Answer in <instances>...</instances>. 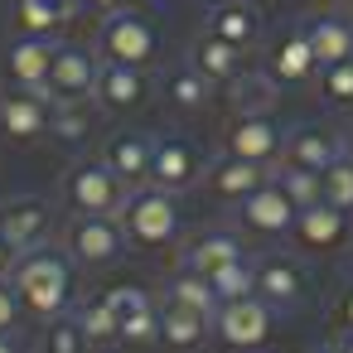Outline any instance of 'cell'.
<instances>
[{"label": "cell", "instance_id": "obj_27", "mask_svg": "<svg viewBox=\"0 0 353 353\" xmlns=\"http://www.w3.org/2000/svg\"><path fill=\"white\" fill-rule=\"evenodd\" d=\"M247 252H242V242L232 237V232H203V237H194L189 247H184V266L189 271H199V276H213V271H223V266H232V261H242Z\"/></svg>", "mask_w": 353, "mask_h": 353}, {"label": "cell", "instance_id": "obj_26", "mask_svg": "<svg viewBox=\"0 0 353 353\" xmlns=\"http://www.w3.org/2000/svg\"><path fill=\"white\" fill-rule=\"evenodd\" d=\"M160 97H165V107H170L174 117H199V112L213 102V83L184 63V68H174V73L160 78Z\"/></svg>", "mask_w": 353, "mask_h": 353}, {"label": "cell", "instance_id": "obj_37", "mask_svg": "<svg viewBox=\"0 0 353 353\" xmlns=\"http://www.w3.org/2000/svg\"><path fill=\"white\" fill-rule=\"evenodd\" d=\"M92 343L83 339V324H78V314H59V319H49V329H44V353H88Z\"/></svg>", "mask_w": 353, "mask_h": 353}, {"label": "cell", "instance_id": "obj_4", "mask_svg": "<svg viewBox=\"0 0 353 353\" xmlns=\"http://www.w3.org/2000/svg\"><path fill=\"white\" fill-rule=\"evenodd\" d=\"M59 189H63V203L73 213H97V218H117L121 203H126V194H131L112 174L107 160H78V165H68V174L59 179Z\"/></svg>", "mask_w": 353, "mask_h": 353}, {"label": "cell", "instance_id": "obj_3", "mask_svg": "<svg viewBox=\"0 0 353 353\" xmlns=\"http://www.w3.org/2000/svg\"><path fill=\"white\" fill-rule=\"evenodd\" d=\"M97 59L102 63H126V68H150L160 59V25L141 10H121V15L102 20Z\"/></svg>", "mask_w": 353, "mask_h": 353}, {"label": "cell", "instance_id": "obj_30", "mask_svg": "<svg viewBox=\"0 0 353 353\" xmlns=\"http://www.w3.org/2000/svg\"><path fill=\"white\" fill-rule=\"evenodd\" d=\"M228 92H232L237 117H247V112H271L276 97H281V83H276L271 73H242V78L228 83Z\"/></svg>", "mask_w": 353, "mask_h": 353}, {"label": "cell", "instance_id": "obj_9", "mask_svg": "<svg viewBox=\"0 0 353 353\" xmlns=\"http://www.w3.org/2000/svg\"><path fill=\"white\" fill-rule=\"evenodd\" d=\"M49 117H54V102L44 92H30V88H15L6 83L0 88V136L6 141H39L49 136Z\"/></svg>", "mask_w": 353, "mask_h": 353}, {"label": "cell", "instance_id": "obj_20", "mask_svg": "<svg viewBox=\"0 0 353 353\" xmlns=\"http://www.w3.org/2000/svg\"><path fill=\"white\" fill-rule=\"evenodd\" d=\"M300 30H305V39H310V49H314L319 68L353 59V15H348V10H339V6H334V10H314Z\"/></svg>", "mask_w": 353, "mask_h": 353}, {"label": "cell", "instance_id": "obj_25", "mask_svg": "<svg viewBox=\"0 0 353 353\" xmlns=\"http://www.w3.org/2000/svg\"><path fill=\"white\" fill-rule=\"evenodd\" d=\"M189 68L194 73H203L213 88L223 83H232V78H242V49H232V44H223L218 34H199L194 44H189Z\"/></svg>", "mask_w": 353, "mask_h": 353}, {"label": "cell", "instance_id": "obj_39", "mask_svg": "<svg viewBox=\"0 0 353 353\" xmlns=\"http://www.w3.org/2000/svg\"><path fill=\"white\" fill-rule=\"evenodd\" d=\"M334 324H339V334H353V281L339 290V300H334Z\"/></svg>", "mask_w": 353, "mask_h": 353}, {"label": "cell", "instance_id": "obj_42", "mask_svg": "<svg viewBox=\"0 0 353 353\" xmlns=\"http://www.w3.org/2000/svg\"><path fill=\"white\" fill-rule=\"evenodd\" d=\"M0 353H20V343H15V334H0Z\"/></svg>", "mask_w": 353, "mask_h": 353}, {"label": "cell", "instance_id": "obj_5", "mask_svg": "<svg viewBox=\"0 0 353 353\" xmlns=\"http://www.w3.org/2000/svg\"><path fill=\"white\" fill-rule=\"evenodd\" d=\"M97 73H102V59H97L88 44H59V49H54V68H49V88H44V97H49L54 107L92 102V92H97Z\"/></svg>", "mask_w": 353, "mask_h": 353}, {"label": "cell", "instance_id": "obj_47", "mask_svg": "<svg viewBox=\"0 0 353 353\" xmlns=\"http://www.w3.org/2000/svg\"><path fill=\"white\" fill-rule=\"evenodd\" d=\"M348 15H353V0H348Z\"/></svg>", "mask_w": 353, "mask_h": 353}, {"label": "cell", "instance_id": "obj_11", "mask_svg": "<svg viewBox=\"0 0 353 353\" xmlns=\"http://www.w3.org/2000/svg\"><path fill=\"white\" fill-rule=\"evenodd\" d=\"M68 252L83 266H107L126 252V232L117 218H97V213H73L68 223Z\"/></svg>", "mask_w": 353, "mask_h": 353}, {"label": "cell", "instance_id": "obj_1", "mask_svg": "<svg viewBox=\"0 0 353 353\" xmlns=\"http://www.w3.org/2000/svg\"><path fill=\"white\" fill-rule=\"evenodd\" d=\"M10 285H15V295H20V305L34 314V319H59V314H68V300H73V261H68V252H59V247H30L25 256H20V266L10 271Z\"/></svg>", "mask_w": 353, "mask_h": 353}, {"label": "cell", "instance_id": "obj_34", "mask_svg": "<svg viewBox=\"0 0 353 353\" xmlns=\"http://www.w3.org/2000/svg\"><path fill=\"white\" fill-rule=\"evenodd\" d=\"M314 83H319V102H324V107H334V112H348V107H353V59L319 68Z\"/></svg>", "mask_w": 353, "mask_h": 353}, {"label": "cell", "instance_id": "obj_46", "mask_svg": "<svg viewBox=\"0 0 353 353\" xmlns=\"http://www.w3.org/2000/svg\"><path fill=\"white\" fill-rule=\"evenodd\" d=\"M242 6H256V0H242Z\"/></svg>", "mask_w": 353, "mask_h": 353}, {"label": "cell", "instance_id": "obj_10", "mask_svg": "<svg viewBox=\"0 0 353 353\" xmlns=\"http://www.w3.org/2000/svg\"><path fill=\"white\" fill-rule=\"evenodd\" d=\"M107 300L117 310V343H126V348L160 343V305L141 285H117V290H107Z\"/></svg>", "mask_w": 353, "mask_h": 353}, {"label": "cell", "instance_id": "obj_29", "mask_svg": "<svg viewBox=\"0 0 353 353\" xmlns=\"http://www.w3.org/2000/svg\"><path fill=\"white\" fill-rule=\"evenodd\" d=\"M213 329V319H203V314H194V310H184V305H160V343L165 348H179V353H189V348H199L203 343V334Z\"/></svg>", "mask_w": 353, "mask_h": 353}, {"label": "cell", "instance_id": "obj_33", "mask_svg": "<svg viewBox=\"0 0 353 353\" xmlns=\"http://www.w3.org/2000/svg\"><path fill=\"white\" fill-rule=\"evenodd\" d=\"M271 179L285 189V199H290L295 208H310V203H319V199H324V184H319V174H310V170H295V165H271Z\"/></svg>", "mask_w": 353, "mask_h": 353}, {"label": "cell", "instance_id": "obj_15", "mask_svg": "<svg viewBox=\"0 0 353 353\" xmlns=\"http://www.w3.org/2000/svg\"><path fill=\"white\" fill-rule=\"evenodd\" d=\"M145 97H150V78H145V68L102 63V73H97V92H92V102H97L102 112H112V117H131Z\"/></svg>", "mask_w": 353, "mask_h": 353}, {"label": "cell", "instance_id": "obj_45", "mask_svg": "<svg viewBox=\"0 0 353 353\" xmlns=\"http://www.w3.org/2000/svg\"><path fill=\"white\" fill-rule=\"evenodd\" d=\"M314 353H343V348H339V343H329V348H314Z\"/></svg>", "mask_w": 353, "mask_h": 353}, {"label": "cell", "instance_id": "obj_12", "mask_svg": "<svg viewBox=\"0 0 353 353\" xmlns=\"http://www.w3.org/2000/svg\"><path fill=\"white\" fill-rule=\"evenodd\" d=\"M348 155V141L343 136H334L329 126H314V121H305V126H290L285 131V150H281V165H295V170H310V174H324L334 160H343Z\"/></svg>", "mask_w": 353, "mask_h": 353}, {"label": "cell", "instance_id": "obj_17", "mask_svg": "<svg viewBox=\"0 0 353 353\" xmlns=\"http://www.w3.org/2000/svg\"><path fill=\"white\" fill-rule=\"evenodd\" d=\"M266 73H271L281 88H305V83H314V78H319V59H314V49H310L305 30L281 34V39L266 49Z\"/></svg>", "mask_w": 353, "mask_h": 353}, {"label": "cell", "instance_id": "obj_35", "mask_svg": "<svg viewBox=\"0 0 353 353\" xmlns=\"http://www.w3.org/2000/svg\"><path fill=\"white\" fill-rule=\"evenodd\" d=\"M88 131H92V112H88V102H78V107H54V117H49V136H54V141H63V145H83Z\"/></svg>", "mask_w": 353, "mask_h": 353}, {"label": "cell", "instance_id": "obj_13", "mask_svg": "<svg viewBox=\"0 0 353 353\" xmlns=\"http://www.w3.org/2000/svg\"><path fill=\"white\" fill-rule=\"evenodd\" d=\"M295 213H300V208L285 199V189H281L276 179H266L256 194H247V199L237 203V223H242L247 232H256V237H290Z\"/></svg>", "mask_w": 353, "mask_h": 353}, {"label": "cell", "instance_id": "obj_40", "mask_svg": "<svg viewBox=\"0 0 353 353\" xmlns=\"http://www.w3.org/2000/svg\"><path fill=\"white\" fill-rule=\"evenodd\" d=\"M78 6H83L88 15H97V20H112V15L131 10V0H78Z\"/></svg>", "mask_w": 353, "mask_h": 353}, {"label": "cell", "instance_id": "obj_38", "mask_svg": "<svg viewBox=\"0 0 353 353\" xmlns=\"http://www.w3.org/2000/svg\"><path fill=\"white\" fill-rule=\"evenodd\" d=\"M20 319H25V305H20L15 285H10V281H0V334H15Z\"/></svg>", "mask_w": 353, "mask_h": 353}, {"label": "cell", "instance_id": "obj_6", "mask_svg": "<svg viewBox=\"0 0 353 353\" xmlns=\"http://www.w3.org/2000/svg\"><path fill=\"white\" fill-rule=\"evenodd\" d=\"M281 150H285V126L271 117V112H247V117H232L228 131H223V155H237V160H252V165H281Z\"/></svg>", "mask_w": 353, "mask_h": 353}, {"label": "cell", "instance_id": "obj_23", "mask_svg": "<svg viewBox=\"0 0 353 353\" xmlns=\"http://www.w3.org/2000/svg\"><path fill=\"white\" fill-rule=\"evenodd\" d=\"M203 34H218L223 44L247 54L261 44V15H256V6H242V0H218L203 15Z\"/></svg>", "mask_w": 353, "mask_h": 353}, {"label": "cell", "instance_id": "obj_21", "mask_svg": "<svg viewBox=\"0 0 353 353\" xmlns=\"http://www.w3.org/2000/svg\"><path fill=\"white\" fill-rule=\"evenodd\" d=\"M266 179H271V170H266V165H252V160H237V155H218V160L203 170L208 194H213V199H223V203H242V199H247V194H256Z\"/></svg>", "mask_w": 353, "mask_h": 353}, {"label": "cell", "instance_id": "obj_48", "mask_svg": "<svg viewBox=\"0 0 353 353\" xmlns=\"http://www.w3.org/2000/svg\"><path fill=\"white\" fill-rule=\"evenodd\" d=\"M348 155H353V141H348Z\"/></svg>", "mask_w": 353, "mask_h": 353}, {"label": "cell", "instance_id": "obj_2", "mask_svg": "<svg viewBox=\"0 0 353 353\" xmlns=\"http://www.w3.org/2000/svg\"><path fill=\"white\" fill-rule=\"evenodd\" d=\"M121 232H126V247H141V252H160L179 237L184 228V213H179V194L170 189H155V184H141L126 194L121 213H117Z\"/></svg>", "mask_w": 353, "mask_h": 353}, {"label": "cell", "instance_id": "obj_31", "mask_svg": "<svg viewBox=\"0 0 353 353\" xmlns=\"http://www.w3.org/2000/svg\"><path fill=\"white\" fill-rule=\"evenodd\" d=\"M208 281H213V295H218L223 305L247 300V295H256V261H252V256H242V261H232V266L213 271Z\"/></svg>", "mask_w": 353, "mask_h": 353}, {"label": "cell", "instance_id": "obj_32", "mask_svg": "<svg viewBox=\"0 0 353 353\" xmlns=\"http://www.w3.org/2000/svg\"><path fill=\"white\" fill-rule=\"evenodd\" d=\"M78 314V324H83V339L92 343V348H107V343H117V310H112V300L107 295H97V300H88L83 310H73Z\"/></svg>", "mask_w": 353, "mask_h": 353}, {"label": "cell", "instance_id": "obj_28", "mask_svg": "<svg viewBox=\"0 0 353 353\" xmlns=\"http://www.w3.org/2000/svg\"><path fill=\"white\" fill-rule=\"evenodd\" d=\"M165 300H170V305H184V310H194V314H203V319H213V314L223 310V300L213 295V281L199 276V271H189V266H179V271L165 281Z\"/></svg>", "mask_w": 353, "mask_h": 353}, {"label": "cell", "instance_id": "obj_19", "mask_svg": "<svg viewBox=\"0 0 353 353\" xmlns=\"http://www.w3.org/2000/svg\"><path fill=\"white\" fill-rule=\"evenodd\" d=\"M54 228V208L44 199H6L0 203V237H10L20 252L44 247Z\"/></svg>", "mask_w": 353, "mask_h": 353}, {"label": "cell", "instance_id": "obj_36", "mask_svg": "<svg viewBox=\"0 0 353 353\" xmlns=\"http://www.w3.org/2000/svg\"><path fill=\"white\" fill-rule=\"evenodd\" d=\"M319 184H324V203H334V208H343V213L353 218V155L334 160V165L319 174Z\"/></svg>", "mask_w": 353, "mask_h": 353}, {"label": "cell", "instance_id": "obj_43", "mask_svg": "<svg viewBox=\"0 0 353 353\" xmlns=\"http://www.w3.org/2000/svg\"><path fill=\"white\" fill-rule=\"evenodd\" d=\"M310 6H319V10H334V6H343V0H310Z\"/></svg>", "mask_w": 353, "mask_h": 353}, {"label": "cell", "instance_id": "obj_16", "mask_svg": "<svg viewBox=\"0 0 353 353\" xmlns=\"http://www.w3.org/2000/svg\"><path fill=\"white\" fill-rule=\"evenodd\" d=\"M150 155H155V136H145V131H112L107 136V150H102V160L112 165V174L126 184V189H141V184H150Z\"/></svg>", "mask_w": 353, "mask_h": 353}, {"label": "cell", "instance_id": "obj_41", "mask_svg": "<svg viewBox=\"0 0 353 353\" xmlns=\"http://www.w3.org/2000/svg\"><path fill=\"white\" fill-rule=\"evenodd\" d=\"M20 256H25V252H20L10 237H0V281H10V271L20 266Z\"/></svg>", "mask_w": 353, "mask_h": 353}, {"label": "cell", "instance_id": "obj_7", "mask_svg": "<svg viewBox=\"0 0 353 353\" xmlns=\"http://www.w3.org/2000/svg\"><path fill=\"white\" fill-rule=\"evenodd\" d=\"M271 329H276V310H271L261 295L232 300V305H223V310L213 314V334H218L228 348H237V353H256V348L271 339Z\"/></svg>", "mask_w": 353, "mask_h": 353}, {"label": "cell", "instance_id": "obj_18", "mask_svg": "<svg viewBox=\"0 0 353 353\" xmlns=\"http://www.w3.org/2000/svg\"><path fill=\"white\" fill-rule=\"evenodd\" d=\"M54 39H30V34H15L10 49H6V83L15 88H30V92H44L49 88V68H54Z\"/></svg>", "mask_w": 353, "mask_h": 353}, {"label": "cell", "instance_id": "obj_49", "mask_svg": "<svg viewBox=\"0 0 353 353\" xmlns=\"http://www.w3.org/2000/svg\"><path fill=\"white\" fill-rule=\"evenodd\" d=\"M73 6H78V0H73Z\"/></svg>", "mask_w": 353, "mask_h": 353}, {"label": "cell", "instance_id": "obj_44", "mask_svg": "<svg viewBox=\"0 0 353 353\" xmlns=\"http://www.w3.org/2000/svg\"><path fill=\"white\" fill-rule=\"evenodd\" d=\"M339 348H343V353H353V334H343V339H339Z\"/></svg>", "mask_w": 353, "mask_h": 353}, {"label": "cell", "instance_id": "obj_22", "mask_svg": "<svg viewBox=\"0 0 353 353\" xmlns=\"http://www.w3.org/2000/svg\"><path fill=\"white\" fill-rule=\"evenodd\" d=\"M305 271H300V261H290V256H261L256 261V295L281 314V310H295L300 300H305Z\"/></svg>", "mask_w": 353, "mask_h": 353}, {"label": "cell", "instance_id": "obj_14", "mask_svg": "<svg viewBox=\"0 0 353 353\" xmlns=\"http://www.w3.org/2000/svg\"><path fill=\"white\" fill-rule=\"evenodd\" d=\"M290 242L305 247V252H319V256H324V252H339V247L348 242V213L319 199V203H310V208L295 213Z\"/></svg>", "mask_w": 353, "mask_h": 353}, {"label": "cell", "instance_id": "obj_8", "mask_svg": "<svg viewBox=\"0 0 353 353\" xmlns=\"http://www.w3.org/2000/svg\"><path fill=\"white\" fill-rule=\"evenodd\" d=\"M203 150L189 141V136H155V155H150V184L155 189H170V194H184L203 179Z\"/></svg>", "mask_w": 353, "mask_h": 353}, {"label": "cell", "instance_id": "obj_24", "mask_svg": "<svg viewBox=\"0 0 353 353\" xmlns=\"http://www.w3.org/2000/svg\"><path fill=\"white\" fill-rule=\"evenodd\" d=\"M83 6L73 0H15V34H30V39H54Z\"/></svg>", "mask_w": 353, "mask_h": 353}]
</instances>
